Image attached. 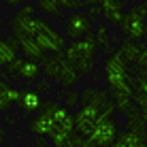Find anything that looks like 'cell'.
<instances>
[{
    "mask_svg": "<svg viewBox=\"0 0 147 147\" xmlns=\"http://www.w3.org/2000/svg\"><path fill=\"white\" fill-rule=\"evenodd\" d=\"M34 88H36L40 94L51 92V83H49V77H47V79H38V81H34Z\"/></svg>",
    "mask_w": 147,
    "mask_h": 147,
    "instance_id": "cell-23",
    "label": "cell"
},
{
    "mask_svg": "<svg viewBox=\"0 0 147 147\" xmlns=\"http://www.w3.org/2000/svg\"><path fill=\"white\" fill-rule=\"evenodd\" d=\"M134 102L143 109L145 119H147V92H136V94H134Z\"/></svg>",
    "mask_w": 147,
    "mask_h": 147,
    "instance_id": "cell-22",
    "label": "cell"
},
{
    "mask_svg": "<svg viewBox=\"0 0 147 147\" xmlns=\"http://www.w3.org/2000/svg\"><path fill=\"white\" fill-rule=\"evenodd\" d=\"M79 100H81V94H77V92H68V96H66V107H68V109L77 107Z\"/></svg>",
    "mask_w": 147,
    "mask_h": 147,
    "instance_id": "cell-25",
    "label": "cell"
},
{
    "mask_svg": "<svg viewBox=\"0 0 147 147\" xmlns=\"http://www.w3.org/2000/svg\"><path fill=\"white\" fill-rule=\"evenodd\" d=\"M83 2H85V4H96V2L100 4V2H102V0H83Z\"/></svg>",
    "mask_w": 147,
    "mask_h": 147,
    "instance_id": "cell-30",
    "label": "cell"
},
{
    "mask_svg": "<svg viewBox=\"0 0 147 147\" xmlns=\"http://www.w3.org/2000/svg\"><path fill=\"white\" fill-rule=\"evenodd\" d=\"M145 43H147V34H145Z\"/></svg>",
    "mask_w": 147,
    "mask_h": 147,
    "instance_id": "cell-31",
    "label": "cell"
},
{
    "mask_svg": "<svg viewBox=\"0 0 147 147\" xmlns=\"http://www.w3.org/2000/svg\"><path fill=\"white\" fill-rule=\"evenodd\" d=\"M88 15H90V19H98L100 15H102V4H90V11H88Z\"/></svg>",
    "mask_w": 147,
    "mask_h": 147,
    "instance_id": "cell-26",
    "label": "cell"
},
{
    "mask_svg": "<svg viewBox=\"0 0 147 147\" xmlns=\"http://www.w3.org/2000/svg\"><path fill=\"white\" fill-rule=\"evenodd\" d=\"M100 4H102V17L107 19L109 24H113V26H119L124 15H126V13H121L124 0H102Z\"/></svg>",
    "mask_w": 147,
    "mask_h": 147,
    "instance_id": "cell-12",
    "label": "cell"
},
{
    "mask_svg": "<svg viewBox=\"0 0 147 147\" xmlns=\"http://www.w3.org/2000/svg\"><path fill=\"white\" fill-rule=\"evenodd\" d=\"M19 49L22 53L30 60H38V62H45V49L36 43L34 36H28V34H19Z\"/></svg>",
    "mask_w": 147,
    "mask_h": 147,
    "instance_id": "cell-11",
    "label": "cell"
},
{
    "mask_svg": "<svg viewBox=\"0 0 147 147\" xmlns=\"http://www.w3.org/2000/svg\"><path fill=\"white\" fill-rule=\"evenodd\" d=\"M40 64H38V60H30L26 58L24 60V64H22V68L17 70V77H22L26 83H34L36 81V77L40 75Z\"/></svg>",
    "mask_w": 147,
    "mask_h": 147,
    "instance_id": "cell-17",
    "label": "cell"
},
{
    "mask_svg": "<svg viewBox=\"0 0 147 147\" xmlns=\"http://www.w3.org/2000/svg\"><path fill=\"white\" fill-rule=\"evenodd\" d=\"M49 24L40 17H34V15H28L24 11H19L15 17L11 19V28H13V34H28V36H36L40 30H45Z\"/></svg>",
    "mask_w": 147,
    "mask_h": 147,
    "instance_id": "cell-2",
    "label": "cell"
},
{
    "mask_svg": "<svg viewBox=\"0 0 147 147\" xmlns=\"http://www.w3.org/2000/svg\"><path fill=\"white\" fill-rule=\"evenodd\" d=\"M34 38H36V43L45 49V51H49V53L64 51V47H66V40H64V36H62L60 32H55L51 26H47L45 30H40Z\"/></svg>",
    "mask_w": 147,
    "mask_h": 147,
    "instance_id": "cell-7",
    "label": "cell"
},
{
    "mask_svg": "<svg viewBox=\"0 0 147 147\" xmlns=\"http://www.w3.org/2000/svg\"><path fill=\"white\" fill-rule=\"evenodd\" d=\"M115 147H147V130H128L126 128L115 139Z\"/></svg>",
    "mask_w": 147,
    "mask_h": 147,
    "instance_id": "cell-10",
    "label": "cell"
},
{
    "mask_svg": "<svg viewBox=\"0 0 147 147\" xmlns=\"http://www.w3.org/2000/svg\"><path fill=\"white\" fill-rule=\"evenodd\" d=\"M36 7L40 9L43 13H47V15H62V4L58 2V0H38L36 2Z\"/></svg>",
    "mask_w": 147,
    "mask_h": 147,
    "instance_id": "cell-19",
    "label": "cell"
},
{
    "mask_svg": "<svg viewBox=\"0 0 147 147\" xmlns=\"http://www.w3.org/2000/svg\"><path fill=\"white\" fill-rule=\"evenodd\" d=\"M98 38L92 36V34H85L83 38H77V40H73V43L68 45V49H64V53H66V60L68 62H77V60L81 58V55H94L96 53V49H98Z\"/></svg>",
    "mask_w": 147,
    "mask_h": 147,
    "instance_id": "cell-5",
    "label": "cell"
},
{
    "mask_svg": "<svg viewBox=\"0 0 147 147\" xmlns=\"http://www.w3.org/2000/svg\"><path fill=\"white\" fill-rule=\"evenodd\" d=\"M17 105L22 107L26 113H32V111H40L43 109V98H40V92L36 88H24V90H19V100H17Z\"/></svg>",
    "mask_w": 147,
    "mask_h": 147,
    "instance_id": "cell-9",
    "label": "cell"
},
{
    "mask_svg": "<svg viewBox=\"0 0 147 147\" xmlns=\"http://www.w3.org/2000/svg\"><path fill=\"white\" fill-rule=\"evenodd\" d=\"M75 119H77V132L88 136L96 128V124L105 117H102V109L100 107H96V105H83L79 109V113L75 115Z\"/></svg>",
    "mask_w": 147,
    "mask_h": 147,
    "instance_id": "cell-4",
    "label": "cell"
},
{
    "mask_svg": "<svg viewBox=\"0 0 147 147\" xmlns=\"http://www.w3.org/2000/svg\"><path fill=\"white\" fill-rule=\"evenodd\" d=\"M4 2H7V4H9V7H17V4H19V2H22V0H4Z\"/></svg>",
    "mask_w": 147,
    "mask_h": 147,
    "instance_id": "cell-29",
    "label": "cell"
},
{
    "mask_svg": "<svg viewBox=\"0 0 147 147\" xmlns=\"http://www.w3.org/2000/svg\"><path fill=\"white\" fill-rule=\"evenodd\" d=\"M24 60H26V58H15L11 64H7V66H4V68H7V73H11V75H17V70L22 68Z\"/></svg>",
    "mask_w": 147,
    "mask_h": 147,
    "instance_id": "cell-24",
    "label": "cell"
},
{
    "mask_svg": "<svg viewBox=\"0 0 147 147\" xmlns=\"http://www.w3.org/2000/svg\"><path fill=\"white\" fill-rule=\"evenodd\" d=\"M96 38H98V43H100L102 49H107V51L113 53V47H111V43H109V32H107V28H105L102 24L96 26Z\"/></svg>",
    "mask_w": 147,
    "mask_h": 147,
    "instance_id": "cell-21",
    "label": "cell"
},
{
    "mask_svg": "<svg viewBox=\"0 0 147 147\" xmlns=\"http://www.w3.org/2000/svg\"><path fill=\"white\" fill-rule=\"evenodd\" d=\"M58 121H55V117L51 113H49V111H45V109H40V113L36 115V117H34L32 121H30V132L32 134H45V136H51L55 130H58Z\"/></svg>",
    "mask_w": 147,
    "mask_h": 147,
    "instance_id": "cell-8",
    "label": "cell"
},
{
    "mask_svg": "<svg viewBox=\"0 0 147 147\" xmlns=\"http://www.w3.org/2000/svg\"><path fill=\"white\" fill-rule=\"evenodd\" d=\"M109 98H111V94H107L100 88H85L83 94H81V102L83 105H96V107H100V109L105 107V102H107Z\"/></svg>",
    "mask_w": 147,
    "mask_h": 147,
    "instance_id": "cell-14",
    "label": "cell"
},
{
    "mask_svg": "<svg viewBox=\"0 0 147 147\" xmlns=\"http://www.w3.org/2000/svg\"><path fill=\"white\" fill-rule=\"evenodd\" d=\"M90 28H92V19H90V15H85V13L68 15V19H66V36L70 40L83 38L85 34L90 32Z\"/></svg>",
    "mask_w": 147,
    "mask_h": 147,
    "instance_id": "cell-6",
    "label": "cell"
},
{
    "mask_svg": "<svg viewBox=\"0 0 147 147\" xmlns=\"http://www.w3.org/2000/svg\"><path fill=\"white\" fill-rule=\"evenodd\" d=\"M115 139H117V121L111 117H105L88 134V145L90 147H109V145H115Z\"/></svg>",
    "mask_w": 147,
    "mask_h": 147,
    "instance_id": "cell-1",
    "label": "cell"
},
{
    "mask_svg": "<svg viewBox=\"0 0 147 147\" xmlns=\"http://www.w3.org/2000/svg\"><path fill=\"white\" fill-rule=\"evenodd\" d=\"M117 51L124 55L128 62H132V64H136L139 62V53H141V45H139V40H132V38H128L126 36V40L119 45V49Z\"/></svg>",
    "mask_w": 147,
    "mask_h": 147,
    "instance_id": "cell-18",
    "label": "cell"
},
{
    "mask_svg": "<svg viewBox=\"0 0 147 147\" xmlns=\"http://www.w3.org/2000/svg\"><path fill=\"white\" fill-rule=\"evenodd\" d=\"M17 47H19V36L13 34L11 38H4L0 43V66H7L17 58Z\"/></svg>",
    "mask_w": 147,
    "mask_h": 147,
    "instance_id": "cell-13",
    "label": "cell"
},
{
    "mask_svg": "<svg viewBox=\"0 0 147 147\" xmlns=\"http://www.w3.org/2000/svg\"><path fill=\"white\" fill-rule=\"evenodd\" d=\"M75 66H77V70H79L81 75H90L94 70V66H96L94 55H81L77 62H75Z\"/></svg>",
    "mask_w": 147,
    "mask_h": 147,
    "instance_id": "cell-20",
    "label": "cell"
},
{
    "mask_svg": "<svg viewBox=\"0 0 147 147\" xmlns=\"http://www.w3.org/2000/svg\"><path fill=\"white\" fill-rule=\"evenodd\" d=\"M47 143V139H45V134H38V141H36V147H45Z\"/></svg>",
    "mask_w": 147,
    "mask_h": 147,
    "instance_id": "cell-28",
    "label": "cell"
},
{
    "mask_svg": "<svg viewBox=\"0 0 147 147\" xmlns=\"http://www.w3.org/2000/svg\"><path fill=\"white\" fill-rule=\"evenodd\" d=\"M145 19H147V17H143L139 11L130 9V11L124 15L121 24H119L124 36H128V38H132V40L145 38V34H147V22H145Z\"/></svg>",
    "mask_w": 147,
    "mask_h": 147,
    "instance_id": "cell-3",
    "label": "cell"
},
{
    "mask_svg": "<svg viewBox=\"0 0 147 147\" xmlns=\"http://www.w3.org/2000/svg\"><path fill=\"white\" fill-rule=\"evenodd\" d=\"M17 100H19V90H13L11 85H9V81L2 79L0 81V109L9 111L11 105H15Z\"/></svg>",
    "mask_w": 147,
    "mask_h": 147,
    "instance_id": "cell-15",
    "label": "cell"
},
{
    "mask_svg": "<svg viewBox=\"0 0 147 147\" xmlns=\"http://www.w3.org/2000/svg\"><path fill=\"white\" fill-rule=\"evenodd\" d=\"M136 66L147 68V43L141 45V53H139V62H136Z\"/></svg>",
    "mask_w": 147,
    "mask_h": 147,
    "instance_id": "cell-27",
    "label": "cell"
},
{
    "mask_svg": "<svg viewBox=\"0 0 147 147\" xmlns=\"http://www.w3.org/2000/svg\"><path fill=\"white\" fill-rule=\"evenodd\" d=\"M79 77H81V73L77 70V66H75L73 62H68V60H64L62 66H60V77H58V81L64 85V88H70V85H75L79 81Z\"/></svg>",
    "mask_w": 147,
    "mask_h": 147,
    "instance_id": "cell-16",
    "label": "cell"
}]
</instances>
